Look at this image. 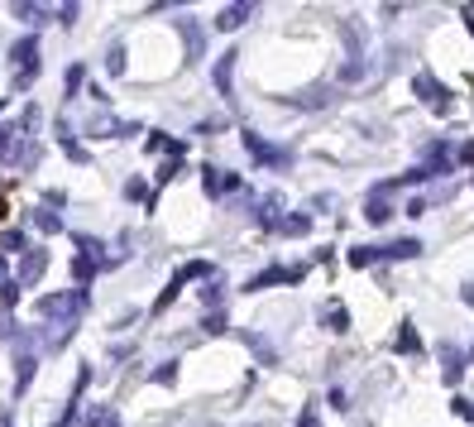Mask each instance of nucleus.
<instances>
[{
	"label": "nucleus",
	"mask_w": 474,
	"mask_h": 427,
	"mask_svg": "<svg viewBox=\"0 0 474 427\" xmlns=\"http://www.w3.org/2000/svg\"><path fill=\"white\" fill-rule=\"evenodd\" d=\"M43 269H48V255H43V250H29V255H24V264H19V279H24V284H34Z\"/></svg>",
	"instance_id": "nucleus-1"
},
{
	"label": "nucleus",
	"mask_w": 474,
	"mask_h": 427,
	"mask_svg": "<svg viewBox=\"0 0 474 427\" xmlns=\"http://www.w3.org/2000/svg\"><path fill=\"white\" fill-rule=\"evenodd\" d=\"M58 226H63V221H58L53 212H39V230H58Z\"/></svg>",
	"instance_id": "nucleus-2"
},
{
	"label": "nucleus",
	"mask_w": 474,
	"mask_h": 427,
	"mask_svg": "<svg viewBox=\"0 0 474 427\" xmlns=\"http://www.w3.org/2000/svg\"><path fill=\"white\" fill-rule=\"evenodd\" d=\"M101 413H105V418H92V423H87V427H120V423H115V418H110V408H101Z\"/></svg>",
	"instance_id": "nucleus-3"
},
{
	"label": "nucleus",
	"mask_w": 474,
	"mask_h": 427,
	"mask_svg": "<svg viewBox=\"0 0 474 427\" xmlns=\"http://www.w3.org/2000/svg\"><path fill=\"white\" fill-rule=\"evenodd\" d=\"M5 144H10V130H5V125H0V154H5Z\"/></svg>",
	"instance_id": "nucleus-4"
}]
</instances>
